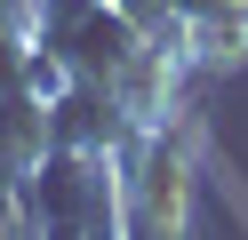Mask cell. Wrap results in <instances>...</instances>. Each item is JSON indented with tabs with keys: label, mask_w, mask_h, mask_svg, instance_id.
<instances>
[{
	"label": "cell",
	"mask_w": 248,
	"mask_h": 240,
	"mask_svg": "<svg viewBox=\"0 0 248 240\" xmlns=\"http://www.w3.org/2000/svg\"><path fill=\"white\" fill-rule=\"evenodd\" d=\"M200 152H208L200 96L176 104L168 120L136 128V136L112 152V232L120 240H184L192 184H200Z\"/></svg>",
	"instance_id": "cell-1"
},
{
	"label": "cell",
	"mask_w": 248,
	"mask_h": 240,
	"mask_svg": "<svg viewBox=\"0 0 248 240\" xmlns=\"http://www.w3.org/2000/svg\"><path fill=\"white\" fill-rule=\"evenodd\" d=\"M40 56V0H0V96L16 88Z\"/></svg>",
	"instance_id": "cell-2"
}]
</instances>
